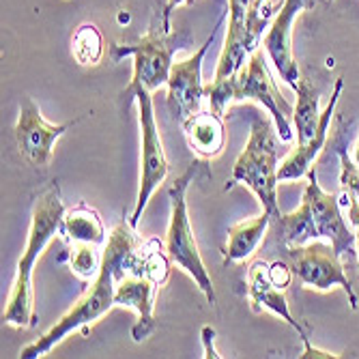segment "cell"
I'll use <instances>...</instances> for the list:
<instances>
[{
	"label": "cell",
	"instance_id": "24",
	"mask_svg": "<svg viewBox=\"0 0 359 359\" xmlns=\"http://www.w3.org/2000/svg\"><path fill=\"white\" fill-rule=\"evenodd\" d=\"M191 3H194V0H168L166 9H164V15H161V30H164V32H172L170 18H172L175 9L181 7V5H191Z\"/></svg>",
	"mask_w": 359,
	"mask_h": 359
},
{
	"label": "cell",
	"instance_id": "5",
	"mask_svg": "<svg viewBox=\"0 0 359 359\" xmlns=\"http://www.w3.org/2000/svg\"><path fill=\"white\" fill-rule=\"evenodd\" d=\"M196 166L191 164L181 177H177L168 189V198H170V224H168V233L164 241V250L168 258L172 260V265L181 267L194 282L203 290V295L211 306H215V288L211 282V276L203 263L201 250L196 245L194 231L189 226V213H187V187L196 179Z\"/></svg>",
	"mask_w": 359,
	"mask_h": 359
},
{
	"label": "cell",
	"instance_id": "10",
	"mask_svg": "<svg viewBox=\"0 0 359 359\" xmlns=\"http://www.w3.org/2000/svg\"><path fill=\"white\" fill-rule=\"evenodd\" d=\"M228 15V13H226ZM224 18H219V22L215 24V28L211 30V35L207 37V41L201 46V50H196L189 58L172 62L170 69V78H168V95H166V104L168 110L172 114L175 121H179L181 125L196 112H201V104L205 97V84H203V60L207 56V50L213 46V39L217 35V28H222Z\"/></svg>",
	"mask_w": 359,
	"mask_h": 359
},
{
	"label": "cell",
	"instance_id": "12",
	"mask_svg": "<svg viewBox=\"0 0 359 359\" xmlns=\"http://www.w3.org/2000/svg\"><path fill=\"white\" fill-rule=\"evenodd\" d=\"M314 5H316V0H284L263 39L265 52L269 54L273 67L292 90H297L304 78L299 72L295 52H292V24H295L299 13H304L306 9Z\"/></svg>",
	"mask_w": 359,
	"mask_h": 359
},
{
	"label": "cell",
	"instance_id": "8",
	"mask_svg": "<svg viewBox=\"0 0 359 359\" xmlns=\"http://www.w3.org/2000/svg\"><path fill=\"white\" fill-rule=\"evenodd\" d=\"M179 48L181 46L177 37H172V32L149 30L140 41L132 46L112 43L110 58L112 62H118L125 56H134V74L127 88H147L149 93H153L168 84L172 56Z\"/></svg>",
	"mask_w": 359,
	"mask_h": 359
},
{
	"label": "cell",
	"instance_id": "16",
	"mask_svg": "<svg viewBox=\"0 0 359 359\" xmlns=\"http://www.w3.org/2000/svg\"><path fill=\"white\" fill-rule=\"evenodd\" d=\"M185 138L191 147V151L203 157L213 159L224 151L226 144V132H224V121L222 114L209 110V112H196L185 123Z\"/></svg>",
	"mask_w": 359,
	"mask_h": 359
},
{
	"label": "cell",
	"instance_id": "19",
	"mask_svg": "<svg viewBox=\"0 0 359 359\" xmlns=\"http://www.w3.org/2000/svg\"><path fill=\"white\" fill-rule=\"evenodd\" d=\"M295 93H297V106L292 110V121H295V129H297V144H306L316 136V127L323 112L318 108V93L308 78H302Z\"/></svg>",
	"mask_w": 359,
	"mask_h": 359
},
{
	"label": "cell",
	"instance_id": "27",
	"mask_svg": "<svg viewBox=\"0 0 359 359\" xmlns=\"http://www.w3.org/2000/svg\"><path fill=\"white\" fill-rule=\"evenodd\" d=\"M353 161L359 166V138H357V142H355V147H353Z\"/></svg>",
	"mask_w": 359,
	"mask_h": 359
},
{
	"label": "cell",
	"instance_id": "26",
	"mask_svg": "<svg viewBox=\"0 0 359 359\" xmlns=\"http://www.w3.org/2000/svg\"><path fill=\"white\" fill-rule=\"evenodd\" d=\"M302 357H306V359H330V357H340V355H334V353H330V351H320V348H316L314 344H312V340L310 342H304V355Z\"/></svg>",
	"mask_w": 359,
	"mask_h": 359
},
{
	"label": "cell",
	"instance_id": "2",
	"mask_svg": "<svg viewBox=\"0 0 359 359\" xmlns=\"http://www.w3.org/2000/svg\"><path fill=\"white\" fill-rule=\"evenodd\" d=\"M62 217L65 205L60 201V187L56 181H52L32 203L26 250L18 260V271L7 299V310L3 312L5 325H13L20 330H30L37 325L35 295H32V269H35L37 258L41 256L46 245L56 235H60Z\"/></svg>",
	"mask_w": 359,
	"mask_h": 359
},
{
	"label": "cell",
	"instance_id": "9",
	"mask_svg": "<svg viewBox=\"0 0 359 359\" xmlns=\"http://www.w3.org/2000/svg\"><path fill=\"white\" fill-rule=\"evenodd\" d=\"M243 100H252L263 108H267L269 114L273 116V123L278 127V134H280L282 142L292 140L288 116L292 114L295 108L280 95V88L276 86L260 50H254L248 56V65L239 72V76L235 80V102H243Z\"/></svg>",
	"mask_w": 359,
	"mask_h": 359
},
{
	"label": "cell",
	"instance_id": "20",
	"mask_svg": "<svg viewBox=\"0 0 359 359\" xmlns=\"http://www.w3.org/2000/svg\"><path fill=\"white\" fill-rule=\"evenodd\" d=\"M72 52H74V58L80 65H84V67H93V65L100 62L104 56V37L100 28L95 24L78 26L72 39Z\"/></svg>",
	"mask_w": 359,
	"mask_h": 359
},
{
	"label": "cell",
	"instance_id": "1",
	"mask_svg": "<svg viewBox=\"0 0 359 359\" xmlns=\"http://www.w3.org/2000/svg\"><path fill=\"white\" fill-rule=\"evenodd\" d=\"M153 239L140 241L136 228L129 226V222H121L112 235L108 237L106 250L102 254V269L93 278L90 288L78 299V304L65 314L50 332H46L39 340L24 346L20 357L22 359H37L48 355L58 342H62L69 334L82 330V334H88V327L100 320L106 312H110L114 304L116 282L123 278L129 269H136L144 263L147 254L151 252Z\"/></svg>",
	"mask_w": 359,
	"mask_h": 359
},
{
	"label": "cell",
	"instance_id": "11",
	"mask_svg": "<svg viewBox=\"0 0 359 359\" xmlns=\"http://www.w3.org/2000/svg\"><path fill=\"white\" fill-rule=\"evenodd\" d=\"M304 198L310 205L316 239H327L340 256L357 254V235L348 228L342 215L340 196L325 191L318 183L314 168L308 170V183L304 189Z\"/></svg>",
	"mask_w": 359,
	"mask_h": 359
},
{
	"label": "cell",
	"instance_id": "13",
	"mask_svg": "<svg viewBox=\"0 0 359 359\" xmlns=\"http://www.w3.org/2000/svg\"><path fill=\"white\" fill-rule=\"evenodd\" d=\"M74 123L76 121L52 125L41 116L39 108L32 104V100H26L24 106L20 108V116L15 123V142H18L22 157L28 161V164L37 166V168L50 166L54 142L67 132Z\"/></svg>",
	"mask_w": 359,
	"mask_h": 359
},
{
	"label": "cell",
	"instance_id": "14",
	"mask_svg": "<svg viewBox=\"0 0 359 359\" xmlns=\"http://www.w3.org/2000/svg\"><path fill=\"white\" fill-rule=\"evenodd\" d=\"M342 88H344V80L338 78L336 86H334V93H332V100H330L327 108H325L323 114H320V121H318V127H316V136L306 144H297L284 157V161L278 168V179L280 181H299V179H304L308 175V170L312 168V161L320 155L325 142H327V132H330L332 118L336 114V106L340 102Z\"/></svg>",
	"mask_w": 359,
	"mask_h": 359
},
{
	"label": "cell",
	"instance_id": "3",
	"mask_svg": "<svg viewBox=\"0 0 359 359\" xmlns=\"http://www.w3.org/2000/svg\"><path fill=\"white\" fill-rule=\"evenodd\" d=\"M280 134L269 114H254L252 132L245 149L235 161L233 183L248 185L256 196L263 211L271 217L280 215L278 207V168H280Z\"/></svg>",
	"mask_w": 359,
	"mask_h": 359
},
{
	"label": "cell",
	"instance_id": "21",
	"mask_svg": "<svg viewBox=\"0 0 359 359\" xmlns=\"http://www.w3.org/2000/svg\"><path fill=\"white\" fill-rule=\"evenodd\" d=\"M102 260L97 254V245L93 243H74L72 256H69V267L80 280H90L100 273Z\"/></svg>",
	"mask_w": 359,
	"mask_h": 359
},
{
	"label": "cell",
	"instance_id": "28",
	"mask_svg": "<svg viewBox=\"0 0 359 359\" xmlns=\"http://www.w3.org/2000/svg\"><path fill=\"white\" fill-rule=\"evenodd\" d=\"M355 235H357V256H359V226L355 228Z\"/></svg>",
	"mask_w": 359,
	"mask_h": 359
},
{
	"label": "cell",
	"instance_id": "7",
	"mask_svg": "<svg viewBox=\"0 0 359 359\" xmlns=\"http://www.w3.org/2000/svg\"><path fill=\"white\" fill-rule=\"evenodd\" d=\"M340 258L342 256L336 252V248L332 243H325L323 239H314L304 245H286L284 250V260L306 288L325 292L340 286L346 292L351 308L357 310L359 302Z\"/></svg>",
	"mask_w": 359,
	"mask_h": 359
},
{
	"label": "cell",
	"instance_id": "15",
	"mask_svg": "<svg viewBox=\"0 0 359 359\" xmlns=\"http://www.w3.org/2000/svg\"><path fill=\"white\" fill-rule=\"evenodd\" d=\"M248 299L252 302L256 312L269 310V312L278 314L282 320H286L290 327L299 334V338L304 342H310V336L304 330V325L290 314L284 290L278 288L269 280V265L265 263V260H256V263H252L248 269Z\"/></svg>",
	"mask_w": 359,
	"mask_h": 359
},
{
	"label": "cell",
	"instance_id": "18",
	"mask_svg": "<svg viewBox=\"0 0 359 359\" xmlns=\"http://www.w3.org/2000/svg\"><path fill=\"white\" fill-rule=\"evenodd\" d=\"M60 235L74 243H93V245H104L106 243V228L104 222L95 209L88 205H78L69 211H65L62 224H60Z\"/></svg>",
	"mask_w": 359,
	"mask_h": 359
},
{
	"label": "cell",
	"instance_id": "4",
	"mask_svg": "<svg viewBox=\"0 0 359 359\" xmlns=\"http://www.w3.org/2000/svg\"><path fill=\"white\" fill-rule=\"evenodd\" d=\"M172 260L166 250L161 252V241L153 239L151 252L147 254L144 263L136 269H129L116 282L114 304L123 308H132L138 314V320L132 327V338L136 342H144L155 332L153 308L159 288L166 284L170 273Z\"/></svg>",
	"mask_w": 359,
	"mask_h": 359
},
{
	"label": "cell",
	"instance_id": "6",
	"mask_svg": "<svg viewBox=\"0 0 359 359\" xmlns=\"http://www.w3.org/2000/svg\"><path fill=\"white\" fill-rule=\"evenodd\" d=\"M125 108L132 104L134 100L138 102L140 108V136H142V151H140V189H138V198L136 207L129 217V226L138 228L140 217L151 201V196L155 189L166 181L170 166L166 159L164 144H161V136L155 123V110H153V97L147 88H125L123 93Z\"/></svg>",
	"mask_w": 359,
	"mask_h": 359
},
{
	"label": "cell",
	"instance_id": "17",
	"mask_svg": "<svg viewBox=\"0 0 359 359\" xmlns=\"http://www.w3.org/2000/svg\"><path fill=\"white\" fill-rule=\"evenodd\" d=\"M271 215L263 211V215L243 219L235 226L228 228V243L224 252V265H233V263H243L245 258H250L256 248L263 241L267 228H269Z\"/></svg>",
	"mask_w": 359,
	"mask_h": 359
},
{
	"label": "cell",
	"instance_id": "22",
	"mask_svg": "<svg viewBox=\"0 0 359 359\" xmlns=\"http://www.w3.org/2000/svg\"><path fill=\"white\" fill-rule=\"evenodd\" d=\"M340 155V183H342V196L348 203H359V166L348 157L344 149L338 151Z\"/></svg>",
	"mask_w": 359,
	"mask_h": 359
},
{
	"label": "cell",
	"instance_id": "25",
	"mask_svg": "<svg viewBox=\"0 0 359 359\" xmlns=\"http://www.w3.org/2000/svg\"><path fill=\"white\" fill-rule=\"evenodd\" d=\"M213 340H215V330L213 327H203V344H205V357H213V359H219L222 355L213 348Z\"/></svg>",
	"mask_w": 359,
	"mask_h": 359
},
{
	"label": "cell",
	"instance_id": "23",
	"mask_svg": "<svg viewBox=\"0 0 359 359\" xmlns=\"http://www.w3.org/2000/svg\"><path fill=\"white\" fill-rule=\"evenodd\" d=\"M292 276H295V273H292V269H290V265L286 263V260H276V263L269 265V280L282 290L292 282Z\"/></svg>",
	"mask_w": 359,
	"mask_h": 359
}]
</instances>
